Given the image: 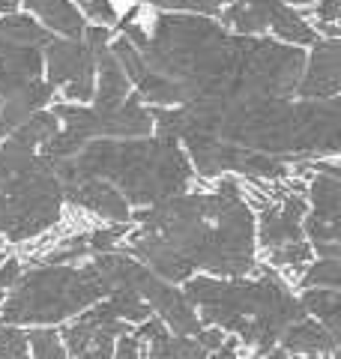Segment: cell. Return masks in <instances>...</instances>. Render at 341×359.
<instances>
[{"label": "cell", "instance_id": "29", "mask_svg": "<svg viewBox=\"0 0 341 359\" xmlns=\"http://www.w3.org/2000/svg\"><path fill=\"white\" fill-rule=\"evenodd\" d=\"M117 339H120V344H117L120 356H138V351H141L138 335H117Z\"/></svg>", "mask_w": 341, "mask_h": 359}, {"label": "cell", "instance_id": "5", "mask_svg": "<svg viewBox=\"0 0 341 359\" xmlns=\"http://www.w3.org/2000/svg\"><path fill=\"white\" fill-rule=\"evenodd\" d=\"M186 297L201 306L203 320L225 330H236L246 344H255L260 353H269L281 332L293 320L305 318L302 302L293 299L281 278L267 266L258 269L255 282L198 278V282H189Z\"/></svg>", "mask_w": 341, "mask_h": 359}, {"label": "cell", "instance_id": "28", "mask_svg": "<svg viewBox=\"0 0 341 359\" xmlns=\"http://www.w3.org/2000/svg\"><path fill=\"white\" fill-rule=\"evenodd\" d=\"M198 344L203 347V351H219L222 347V332L219 330H198Z\"/></svg>", "mask_w": 341, "mask_h": 359}, {"label": "cell", "instance_id": "14", "mask_svg": "<svg viewBox=\"0 0 341 359\" xmlns=\"http://www.w3.org/2000/svg\"><path fill=\"white\" fill-rule=\"evenodd\" d=\"M60 189H63V198L75 207H87L93 212H102V216L111 222L129 219L126 198L99 177H78V180H69V183H60Z\"/></svg>", "mask_w": 341, "mask_h": 359}, {"label": "cell", "instance_id": "17", "mask_svg": "<svg viewBox=\"0 0 341 359\" xmlns=\"http://www.w3.org/2000/svg\"><path fill=\"white\" fill-rule=\"evenodd\" d=\"M284 351H302V353H333L338 347V339L326 327H317L312 320H293L288 330L281 332Z\"/></svg>", "mask_w": 341, "mask_h": 359}, {"label": "cell", "instance_id": "3", "mask_svg": "<svg viewBox=\"0 0 341 359\" xmlns=\"http://www.w3.org/2000/svg\"><path fill=\"white\" fill-rule=\"evenodd\" d=\"M159 135L168 138H210L231 147L258 150L267 156L335 153L341 102L329 96L293 105L288 96L248 99H201L177 105V111L156 108Z\"/></svg>", "mask_w": 341, "mask_h": 359}, {"label": "cell", "instance_id": "6", "mask_svg": "<svg viewBox=\"0 0 341 359\" xmlns=\"http://www.w3.org/2000/svg\"><path fill=\"white\" fill-rule=\"evenodd\" d=\"M60 177L51 162L15 138L0 144V233L27 240L60 219Z\"/></svg>", "mask_w": 341, "mask_h": 359}, {"label": "cell", "instance_id": "21", "mask_svg": "<svg viewBox=\"0 0 341 359\" xmlns=\"http://www.w3.org/2000/svg\"><path fill=\"white\" fill-rule=\"evenodd\" d=\"M0 36L13 39V42H25V45H39V48H45L51 42V33L42 30L36 21H30L25 15H9L0 21Z\"/></svg>", "mask_w": 341, "mask_h": 359}, {"label": "cell", "instance_id": "2", "mask_svg": "<svg viewBox=\"0 0 341 359\" xmlns=\"http://www.w3.org/2000/svg\"><path fill=\"white\" fill-rule=\"evenodd\" d=\"M138 222L141 228L123 240L165 278H189L198 266L219 276L255 269L252 216L234 180H222L215 195H170Z\"/></svg>", "mask_w": 341, "mask_h": 359}, {"label": "cell", "instance_id": "10", "mask_svg": "<svg viewBox=\"0 0 341 359\" xmlns=\"http://www.w3.org/2000/svg\"><path fill=\"white\" fill-rule=\"evenodd\" d=\"M222 21L240 33H258L272 27L281 39L317 42V33L284 0H236L231 9H225Z\"/></svg>", "mask_w": 341, "mask_h": 359}, {"label": "cell", "instance_id": "23", "mask_svg": "<svg viewBox=\"0 0 341 359\" xmlns=\"http://www.w3.org/2000/svg\"><path fill=\"white\" fill-rule=\"evenodd\" d=\"M309 243H302V240H293V243H284L279 245V249H269V257H272V264H279V266H290V269H300L305 261H309Z\"/></svg>", "mask_w": 341, "mask_h": 359}, {"label": "cell", "instance_id": "19", "mask_svg": "<svg viewBox=\"0 0 341 359\" xmlns=\"http://www.w3.org/2000/svg\"><path fill=\"white\" fill-rule=\"evenodd\" d=\"M302 309L317 314V318L323 320V327L335 335V339H341V294L338 290H326V287H309V294H305L302 299Z\"/></svg>", "mask_w": 341, "mask_h": 359}, {"label": "cell", "instance_id": "24", "mask_svg": "<svg viewBox=\"0 0 341 359\" xmlns=\"http://www.w3.org/2000/svg\"><path fill=\"white\" fill-rule=\"evenodd\" d=\"M27 344L33 347V353L48 359V356H63V347H60V339H57L54 330H36L27 335Z\"/></svg>", "mask_w": 341, "mask_h": 359}, {"label": "cell", "instance_id": "8", "mask_svg": "<svg viewBox=\"0 0 341 359\" xmlns=\"http://www.w3.org/2000/svg\"><path fill=\"white\" fill-rule=\"evenodd\" d=\"M93 264L102 273V282H105V297L114 287H129L147 302V306L162 314V320L168 323V327H174L180 335H195L201 330L198 314L189 309L186 297H180L174 287H168L162 278H156L150 273V269L138 266L135 261H129V257H123V255H114V249L99 252Z\"/></svg>", "mask_w": 341, "mask_h": 359}, {"label": "cell", "instance_id": "4", "mask_svg": "<svg viewBox=\"0 0 341 359\" xmlns=\"http://www.w3.org/2000/svg\"><path fill=\"white\" fill-rule=\"evenodd\" d=\"M51 168L60 183L78 177L111 180L132 204H159L170 195H180L192 180L186 156L168 135L153 141H93Z\"/></svg>", "mask_w": 341, "mask_h": 359}, {"label": "cell", "instance_id": "16", "mask_svg": "<svg viewBox=\"0 0 341 359\" xmlns=\"http://www.w3.org/2000/svg\"><path fill=\"white\" fill-rule=\"evenodd\" d=\"M99 120V135H147L150 114L141 108L138 96H126L114 108H93Z\"/></svg>", "mask_w": 341, "mask_h": 359}, {"label": "cell", "instance_id": "18", "mask_svg": "<svg viewBox=\"0 0 341 359\" xmlns=\"http://www.w3.org/2000/svg\"><path fill=\"white\" fill-rule=\"evenodd\" d=\"M27 6L36 15L45 18V25H51L54 30L66 33V36L78 39L84 33L81 15H78V9L69 4V0H27Z\"/></svg>", "mask_w": 341, "mask_h": 359}, {"label": "cell", "instance_id": "7", "mask_svg": "<svg viewBox=\"0 0 341 359\" xmlns=\"http://www.w3.org/2000/svg\"><path fill=\"white\" fill-rule=\"evenodd\" d=\"M99 297H105V282L96 264H45L13 282V294L4 306V323H57Z\"/></svg>", "mask_w": 341, "mask_h": 359}, {"label": "cell", "instance_id": "9", "mask_svg": "<svg viewBox=\"0 0 341 359\" xmlns=\"http://www.w3.org/2000/svg\"><path fill=\"white\" fill-rule=\"evenodd\" d=\"M300 174H312L309 192L314 201V212L305 222V231L312 233L317 252L326 257H338V168L305 162Z\"/></svg>", "mask_w": 341, "mask_h": 359}, {"label": "cell", "instance_id": "30", "mask_svg": "<svg viewBox=\"0 0 341 359\" xmlns=\"http://www.w3.org/2000/svg\"><path fill=\"white\" fill-rule=\"evenodd\" d=\"M18 0H0V13H15Z\"/></svg>", "mask_w": 341, "mask_h": 359}, {"label": "cell", "instance_id": "11", "mask_svg": "<svg viewBox=\"0 0 341 359\" xmlns=\"http://www.w3.org/2000/svg\"><path fill=\"white\" fill-rule=\"evenodd\" d=\"M45 57H48V84L51 87H66L69 99H84L93 96V51L90 45L81 42H48L45 45Z\"/></svg>", "mask_w": 341, "mask_h": 359}, {"label": "cell", "instance_id": "1", "mask_svg": "<svg viewBox=\"0 0 341 359\" xmlns=\"http://www.w3.org/2000/svg\"><path fill=\"white\" fill-rule=\"evenodd\" d=\"M114 57L156 105L201 99H248L297 93L305 54L269 39H236L198 15L129 18Z\"/></svg>", "mask_w": 341, "mask_h": 359}, {"label": "cell", "instance_id": "13", "mask_svg": "<svg viewBox=\"0 0 341 359\" xmlns=\"http://www.w3.org/2000/svg\"><path fill=\"white\" fill-rule=\"evenodd\" d=\"M42 48L0 36V96H13L39 78Z\"/></svg>", "mask_w": 341, "mask_h": 359}, {"label": "cell", "instance_id": "27", "mask_svg": "<svg viewBox=\"0 0 341 359\" xmlns=\"http://www.w3.org/2000/svg\"><path fill=\"white\" fill-rule=\"evenodd\" d=\"M338 4L341 0H321L317 4V18H321V25H335V18H338Z\"/></svg>", "mask_w": 341, "mask_h": 359}, {"label": "cell", "instance_id": "31", "mask_svg": "<svg viewBox=\"0 0 341 359\" xmlns=\"http://www.w3.org/2000/svg\"><path fill=\"white\" fill-rule=\"evenodd\" d=\"M290 4H309V0H290Z\"/></svg>", "mask_w": 341, "mask_h": 359}, {"label": "cell", "instance_id": "15", "mask_svg": "<svg viewBox=\"0 0 341 359\" xmlns=\"http://www.w3.org/2000/svg\"><path fill=\"white\" fill-rule=\"evenodd\" d=\"M338 36H329L326 42H317L312 54V69L305 75V81L297 84V93L302 99H329L338 90Z\"/></svg>", "mask_w": 341, "mask_h": 359}, {"label": "cell", "instance_id": "26", "mask_svg": "<svg viewBox=\"0 0 341 359\" xmlns=\"http://www.w3.org/2000/svg\"><path fill=\"white\" fill-rule=\"evenodd\" d=\"M18 276H21L18 261H4V255H0V299H4V290L13 287V282Z\"/></svg>", "mask_w": 341, "mask_h": 359}, {"label": "cell", "instance_id": "25", "mask_svg": "<svg viewBox=\"0 0 341 359\" xmlns=\"http://www.w3.org/2000/svg\"><path fill=\"white\" fill-rule=\"evenodd\" d=\"M225 0H156L153 6L159 9H192V13H203V15H215Z\"/></svg>", "mask_w": 341, "mask_h": 359}, {"label": "cell", "instance_id": "22", "mask_svg": "<svg viewBox=\"0 0 341 359\" xmlns=\"http://www.w3.org/2000/svg\"><path fill=\"white\" fill-rule=\"evenodd\" d=\"M300 282L305 285V287H335L338 282H341V266H338V257H326V261H321V264H314L309 273H305Z\"/></svg>", "mask_w": 341, "mask_h": 359}, {"label": "cell", "instance_id": "12", "mask_svg": "<svg viewBox=\"0 0 341 359\" xmlns=\"http://www.w3.org/2000/svg\"><path fill=\"white\" fill-rule=\"evenodd\" d=\"M123 323L126 320H120L108 302H102L93 311H87L84 318H78L72 327L63 330V341L75 356L102 359L114 351V339L123 335V330H126Z\"/></svg>", "mask_w": 341, "mask_h": 359}, {"label": "cell", "instance_id": "20", "mask_svg": "<svg viewBox=\"0 0 341 359\" xmlns=\"http://www.w3.org/2000/svg\"><path fill=\"white\" fill-rule=\"evenodd\" d=\"M54 132H57V117L51 111H33V114L25 123H18L9 135H13L18 144H25V147H39V144L48 141Z\"/></svg>", "mask_w": 341, "mask_h": 359}]
</instances>
